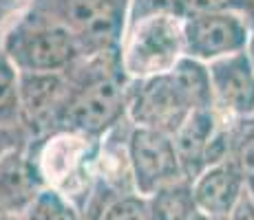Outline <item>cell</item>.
<instances>
[{"mask_svg":"<svg viewBox=\"0 0 254 220\" xmlns=\"http://www.w3.org/2000/svg\"><path fill=\"white\" fill-rule=\"evenodd\" d=\"M248 194H250V198H252V203H254V174L248 176Z\"/></svg>","mask_w":254,"mask_h":220,"instance_id":"484cf974","label":"cell"},{"mask_svg":"<svg viewBox=\"0 0 254 220\" xmlns=\"http://www.w3.org/2000/svg\"><path fill=\"white\" fill-rule=\"evenodd\" d=\"M228 220H254V203L250 198V194H243L241 200L237 203V207L230 212Z\"/></svg>","mask_w":254,"mask_h":220,"instance_id":"603a6c76","label":"cell"},{"mask_svg":"<svg viewBox=\"0 0 254 220\" xmlns=\"http://www.w3.org/2000/svg\"><path fill=\"white\" fill-rule=\"evenodd\" d=\"M173 141L188 180H194L206 168L230 156L228 124L214 108L192 110L173 134Z\"/></svg>","mask_w":254,"mask_h":220,"instance_id":"ba28073f","label":"cell"},{"mask_svg":"<svg viewBox=\"0 0 254 220\" xmlns=\"http://www.w3.org/2000/svg\"><path fill=\"white\" fill-rule=\"evenodd\" d=\"M223 7V0H186V16L192 11H201V9H214Z\"/></svg>","mask_w":254,"mask_h":220,"instance_id":"cb8c5ba5","label":"cell"},{"mask_svg":"<svg viewBox=\"0 0 254 220\" xmlns=\"http://www.w3.org/2000/svg\"><path fill=\"white\" fill-rule=\"evenodd\" d=\"M223 7L237 11L243 20L250 24L252 36H254V0H223Z\"/></svg>","mask_w":254,"mask_h":220,"instance_id":"7402d4cb","label":"cell"},{"mask_svg":"<svg viewBox=\"0 0 254 220\" xmlns=\"http://www.w3.org/2000/svg\"><path fill=\"white\" fill-rule=\"evenodd\" d=\"M31 143V136L27 134L24 128H0V156L7 154L9 150L18 148V145H29Z\"/></svg>","mask_w":254,"mask_h":220,"instance_id":"44dd1931","label":"cell"},{"mask_svg":"<svg viewBox=\"0 0 254 220\" xmlns=\"http://www.w3.org/2000/svg\"><path fill=\"white\" fill-rule=\"evenodd\" d=\"M69 88L53 130H77L104 136L128 119V84L120 51L80 57L71 68Z\"/></svg>","mask_w":254,"mask_h":220,"instance_id":"6da1fadb","label":"cell"},{"mask_svg":"<svg viewBox=\"0 0 254 220\" xmlns=\"http://www.w3.org/2000/svg\"><path fill=\"white\" fill-rule=\"evenodd\" d=\"M190 220H228V218L226 216H212V214H206V212H201V209H197Z\"/></svg>","mask_w":254,"mask_h":220,"instance_id":"d4e9b609","label":"cell"},{"mask_svg":"<svg viewBox=\"0 0 254 220\" xmlns=\"http://www.w3.org/2000/svg\"><path fill=\"white\" fill-rule=\"evenodd\" d=\"M146 200H148L150 220H190L197 212L192 180L188 178L166 185L146 196Z\"/></svg>","mask_w":254,"mask_h":220,"instance_id":"5bb4252c","label":"cell"},{"mask_svg":"<svg viewBox=\"0 0 254 220\" xmlns=\"http://www.w3.org/2000/svg\"><path fill=\"white\" fill-rule=\"evenodd\" d=\"M248 51H250V55H252V60H254V36H252V42H250V48H248Z\"/></svg>","mask_w":254,"mask_h":220,"instance_id":"f1b7e54d","label":"cell"},{"mask_svg":"<svg viewBox=\"0 0 254 220\" xmlns=\"http://www.w3.org/2000/svg\"><path fill=\"white\" fill-rule=\"evenodd\" d=\"M192 110L194 106L170 71L128 84V119L137 128L175 134Z\"/></svg>","mask_w":254,"mask_h":220,"instance_id":"52a82bcc","label":"cell"},{"mask_svg":"<svg viewBox=\"0 0 254 220\" xmlns=\"http://www.w3.org/2000/svg\"><path fill=\"white\" fill-rule=\"evenodd\" d=\"M230 136V156L237 168L246 174V178L254 174V117L228 124Z\"/></svg>","mask_w":254,"mask_h":220,"instance_id":"e0dca14e","label":"cell"},{"mask_svg":"<svg viewBox=\"0 0 254 220\" xmlns=\"http://www.w3.org/2000/svg\"><path fill=\"white\" fill-rule=\"evenodd\" d=\"M24 216L27 220H86V214L80 205L51 187H45L38 194Z\"/></svg>","mask_w":254,"mask_h":220,"instance_id":"2e32d148","label":"cell"},{"mask_svg":"<svg viewBox=\"0 0 254 220\" xmlns=\"http://www.w3.org/2000/svg\"><path fill=\"white\" fill-rule=\"evenodd\" d=\"M128 156L135 189L141 196H150L166 185L186 178L173 134L133 126L128 136Z\"/></svg>","mask_w":254,"mask_h":220,"instance_id":"9c48e42d","label":"cell"},{"mask_svg":"<svg viewBox=\"0 0 254 220\" xmlns=\"http://www.w3.org/2000/svg\"><path fill=\"white\" fill-rule=\"evenodd\" d=\"M0 128H24L20 71L4 51H0Z\"/></svg>","mask_w":254,"mask_h":220,"instance_id":"9a60e30c","label":"cell"},{"mask_svg":"<svg viewBox=\"0 0 254 220\" xmlns=\"http://www.w3.org/2000/svg\"><path fill=\"white\" fill-rule=\"evenodd\" d=\"M159 13H175L186 18V0H130L128 2V22H139Z\"/></svg>","mask_w":254,"mask_h":220,"instance_id":"d6986e66","label":"cell"},{"mask_svg":"<svg viewBox=\"0 0 254 220\" xmlns=\"http://www.w3.org/2000/svg\"><path fill=\"white\" fill-rule=\"evenodd\" d=\"M66 88H69L66 71L20 73L22 126L31 141L47 132H53Z\"/></svg>","mask_w":254,"mask_h":220,"instance_id":"8fae6325","label":"cell"},{"mask_svg":"<svg viewBox=\"0 0 254 220\" xmlns=\"http://www.w3.org/2000/svg\"><path fill=\"white\" fill-rule=\"evenodd\" d=\"M0 220H27L24 214H16V216H0Z\"/></svg>","mask_w":254,"mask_h":220,"instance_id":"4316f807","label":"cell"},{"mask_svg":"<svg viewBox=\"0 0 254 220\" xmlns=\"http://www.w3.org/2000/svg\"><path fill=\"white\" fill-rule=\"evenodd\" d=\"M2 40H4V27H0V51H2Z\"/></svg>","mask_w":254,"mask_h":220,"instance_id":"83f0119b","label":"cell"},{"mask_svg":"<svg viewBox=\"0 0 254 220\" xmlns=\"http://www.w3.org/2000/svg\"><path fill=\"white\" fill-rule=\"evenodd\" d=\"M182 57H186L182 16L159 13L126 24L120 44V62L130 82L164 75L173 71Z\"/></svg>","mask_w":254,"mask_h":220,"instance_id":"277c9868","label":"cell"},{"mask_svg":"<svg viewBox=\"0 0 254 220\" xmlns=\"http://www.w3.org/2000/svg\"><path fill=\"white\" fill-rule=\"evenodd\" d=\"M102 136L77 130H53L29 143V154L45 187L58 189L84 212L89 200Z\"/></svg>","mask_w":254,"mask_h":220,"instance_id":"7a4b0ae2","label":"cell"},{"mask_svg":"<svg viewBox=\"0 0 254 220\" xmlns=\"http://www.w3.org/2000/svg\"><path fill=\"white\" fill-rule=\"evenodd\" d=\"M252 42V29L237 11L226 7L201 9L184 18L186 57L199 62L219 60L246 51Z\"/></svg>","mask_w":254,"mask_h":220,"instance_id":"8992f818","label":"cell"},{"mask_svg":"<svg viewBox=\"0 0 254 220\" xmlns=\"http://www.w3.org/2000/svg\"><path fill=\"white\" fill-rule=\"evenodd\" d=\"M130 0H36L31 9L69 27L86 55L120 51Z\"/></svg>","mask_w":254,"mask_h":220,"instance_id":"5b68a950","label":"cell"},{"mask_svg":"<svg viewBox=\"0 0 254 220\" xmlns=\"http://www.w3.org/2000/svg\"><path fill=\"white\" fill-rule=\"evenodd\" d=\"M36 0H0V27H7L18 16L33 7Z\"/></svg>","mask_w":254,"mask_h":220,"instance_id":"ffe728a7","label":"cell"},{"mask_svg":"<svg viewBox=\"0 0 254 220\" xmlns=\"http://www.w3.org/2000/svg\"><path fill=\"white\" fill-rule=\"evenodd\" d=\"M248 192L246 174L230 159L206 168L192 180L197 209L212 216H230L241 196Z\"/></svg>","mask_w":254,"mask_h":220,"instance_id":"4fadbf2b","label":"cell"},{"mask_svg":"<svg viewBox=\"0 0 254 220\" xmlns=\"http://www.w3.org/2000/svg\"><path fill=\"white\" fill-rule=\"evenodd\" d=\"M2 51L20 73L66 71L84 51L69 27L29 9L4 27Z\"/></svg>","mask_w":254,"mask_h":220,"instance_id":"3957f363","label":"cell"},{"mask_svg":"<svg viewBox=\"0 0 254 220\" xmlns=\"http://www.w3.org/2000/svg\"><path fill=\"white\" fill-rule=\"evenodd\" d=\"M97 220H150L148 200L141 194H128L111 203Z\"/></svg>","mask_w":254,"mask_h":220,"instance_id":"ac0fdd59","label":"cell"},{"mask_svg":"<svg viewBox=\"0 0 254 220\" xmlns=\"http://www.w3.org/2000/svg\"><path fill=\"white\" fill-rule=\"evenodd\" d=\"M212 101L226 124L254 117V60L250 51H239L232 55L210 62Z\"/></svg>","mask_w":254,"mask_h":220,"instance_id":"30bf717a","label":"cell"},{"mask_svg":"<svg viewBox=\"0 0 254 220\" xmlns=\"http://www.w3.org/2000/svg\"><path fill=\"white\" fill-rule=\"evenodd\" d=\"M45 189L29 145H18L0 156V216L24 214Z\"/></svg>","mask_w":254,"mask_h":220,"instance_id":"7c38bea8","label":"cell"}]
</instances>
